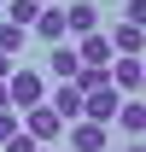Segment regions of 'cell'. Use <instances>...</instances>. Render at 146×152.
I'll use <instances>...</instances> for the list:
<instances>
[{
    "label": "cell",
    "instance_id": "cell-12",
    "mask_svg": "<svg viewBox=\"0 0 146 152\" xmlns=\"http://www.w3.org/2000/svg\"><path fill=\"white\" fill-rule=\"evenodd\" d=\"M35 18H41V6H35V0H6V23H18V29H29Z\"/></svg>",
    "mask_w": 146,
    "mask_h": 152
},
{
    "label": "cell",
    "instance_id": "cell-14",
    "mask_svg": "<svg viewBox=\"0 0 146 152\" xmlns=\"http://www.w3.org/2000/svg\"><path fill=\"white\" fill-rule=\"evenodd\" d=\"M123 23H134V29H146V0H123Z\"/></svg>",
    "mask_w": 146,
    "mask_h": 152
},
{
    "label": "cell",
    "instance_id": "cell-10",
    "mask_svg": "<svg viewBox=\"0 0 146 152\" xmlns=\"http://www.w3.org/2000/svg\"><path fill=\"white\" fill-rule=\"evenodd\" d=\"M117 129L128 140H146V99H123L117 105Z\"/></svg>",
    "mask_w": 146,
    "mask_h": 152
},
{
    "label": "cell",
    "instance_id": "cell-15",
    "mask_svg": "<svg viewBox=\"0 0 146 152\" xmlns=\"http://www.w3.org/2000/svg\"><path fill=\"white\" fill-rule=\"evenodd\" d=\"M18 129H23V117H18V111H0V146H6Z\"/></svg>",
    "mask_w": 146,
    "mask_h": 152
},
{
    "label": "cell",
    "instance_id": "cell-1",
    "mask_svg": "<svg viewBox=\"0 0 146 152\" xmlns=\"http://www.w3.org/2000/svg\"><path fill=\"white\" fill-rule=\"evenodd\" d=\"M6 94H12V111H29V105H47V82H41V70L18 64L6 76Z\"/></svg>",
    "mask_w": 146,
    "mask_h": 152
},
{
    "label": "cell",
    "instance_id": "cell-13",
    "mask_svg": "<svg viewBox=\"0 0 146 152\" xmlns=\"http://www.w3.org/2000/svg\"><path fill=\"white\" fill-rule=\"evenodd\" d=\"M23 35H29V29H18V23H0V53H6V58H18V53H23Z\"/></svg>",
    "mask_w": 146,
    "mask_h": 152
},
{
    "label": "cell",
    "instance_id": "cell-16",
    "mask_svg": "<svg viewBox=\"0 0 146 152\" xmlns=\"http://www.w3.org/2000/svg\"><path fill=\"white\" fill-rule=\"evenodd\" d=\"M6 152H35V140H29V134L18 129V134H12V140H6Z\"/></svg>",
    "mask_w": 146,
    "mask_h": 152
},
{
    "label": "cell",
    "instance_id": "cell-21",
    "mask_svg": "<svg viewBox=\"0 0 146 152\" xmlns=\"http://www.w3.org/2000/svg\"><path fill=\"white\" fill-rule=\"evenodd\" d=\"M35 6H58V0H35Z\"/></svg>",
    "mask_w": 146,
    "mask_h": 152
},
{
    "label": "cell",
    "instance_id": "cell-2",
    "mask_svg": "<svg viewBox=\"0 0 146 152\" xmlns=\"http://www.w3.org/2000/svg\"><path fill=\"white\" fill-rule=\"evenodd\" d=\"M23 117V134L35 140V146H53L58 134H64V117L53 111V105H29V111H18Z\"/></svg>",
    "mask_w": 146,
    "mask_h": 152
},
{
    "label": "cell",
    "instance_id": "cell-18",
    "mask_svg": "<svg viewBox=\"0 0 146 152\" xmlns=\"http://www.w3.org/2000/svg\"><path fill=\"white\" fill-rule=\"evenodd\" d=\"M0 111H12V94H6V82H0Z\"/></svg>",
    "mask_w": 146,
    "mask_h": 152
},
{
    "label": "cell",
    "instance_id": "cell-20",
    "mask_svg": "<svg viewBox=\"0 0 146 152\" xmlns=\"http://www.w3.org/2000/svg\"><path fill=\"white\" fill-rule=\"evenodd\" d=\"M140 94H146V58H140Z\"/></svg>",
    "mask_w": 146,
    "mask_h": 152
},
{
    "label": "cell",
    "instance_id": "cell-7",
    "mask_svg": "<svg viewBox=\"0 0 146 152\" xmlns=\"http://www.w3.org/2000/svg\"><path fill=\"white\" fill-rule=\"evenodd\" d=\"M64 134H70V146H76V152H105V123H88V117H76Z\"/></svg>",
    "mask_w": 146,
    "mask_h": 152
},
{
    "label": "cell",
    "instance_id": "cell-3",
    "mask_svg": "<svg viewBox=\"0 0 146 152\" xmlns=\"http://www.w3.org/2000/svg\"><path fill=\"white\" fill-rule=\"evenodd\" d=\"M29 35L47 41V47H64L70 41V23H64V6H41V18L29 23Z\"/></svg>",
    "mask_w": 146,
    "mask_h": 152
},
{
    "label": "cell",
    "instance_id": "cell-8",
    "mask_svg": "<svg viewBox=\"0 0 146 152\" xmlns=\"http://www.w3.org/2000/svg\"><path fill=\"white\" fill-rule=\"evenodd\" d=\"M76 58H82V64H93V70H111V35H82L76 41Z\"/></svg>",
    "mask_w": 146,
    "mask_h": 152
},
{
    "label": "cell",
    "instance_id": "cell-6",
    "mask_svg": "<svg viewBox=\"0 0 146 152\" xmlns=\"http://www.w3.org/2000/svg\"><path fill=\"white\" fill-rule=\"evenodd\" d=\"M47 105H53V111L64 117V129H70L76 117H82V88H76V82H58L53 94H47Z\"/></svg>",
    "mask_w": 146,
    "mask_h": 152
},
{
    "label": "cell",
    "instance_id": "cell-22",
    "mask_svg": "<svg viewBox=\"0 0 146 152\" xmlns=\"http://www.w3.org/2000/svg\"><path fill=\"white\" fill-rule=\"evenodd\" d=\"M35 152H53V146H35Z\"/></svg>",
    "mask_w": 146,
    "mask_h": 152
},
{
    "label": "cell",
    "instance_id": "cell-11",
    "mask_svg": "<svg viewBox=\"0 0 146 152\" xmlns=\"http://www.w3.org/2000/svg\"><path fill=\"white\" fill-rule=\"evenodd\" d=\"M47 70H53L58 82H70V76L82 70V58H76V47H70V41H64V47H53V53H47Z\"/></svg>",
    "mask_w": 146,
    "mask_h": 152
},
{
    "label": "cell",
    "instance_id": "cell-19",
    "mask_svg": "<svg viewBox=\"0 0 146 152\" xmlns=\"http://www.w3.org/2000/svg\"><path fill=\"white\" fill-rule=\"evenodd\" d=\"M123 152H146V140H128V146H123Z\"/></svg>",
    "mask_w": 146,
    "mask_h": 152
},
{
    "label": "cell",
    "instance_id": "cell-4",
    "mask_svg": "<svg viewBox=\"0 0 146 152\" xmlns=\"http://www.w3.org/2000/svg\"><path fill=\"white\" fill-rule=\"evenodd\" d=\"M117 105H123V94H117V88H99V94L82 99V117H88V123H117Z\"/></svg>",
    "mask_w": 146,
    "mask_h": 152
},
{
    "label": "cell",
    "instance_id": "cell-17",
    "mask_svg": "<svg viewBox=\"0 0 146 152\" xmlns=\"http://www.w3.org/2000/svg\"><path fill=\"white\" fill-rule=\"evenodd\" d=\"M12 70H18V64H12V58H6V53H0V82H6V76H12Z\"/></svg>",
    "mask_w": 146,
    "mask_h": 152
},
{
    "label": "cell",
    "instance_id": "cell-5",
    "mask_svg": "<svg viewBox=\"0 0 146 152\" xmlns=\"http://www.w3.org/2000/svg\"><path fill=\"white\" fill-rule=\"evenodd\" d=\"M111 88L123 99H140V58H111Z\"/></svg>",
    "mask_w": 146,
    "mask_h": 152
},
{
    "label": "cell",
    "instance_id": "cell-9",
    "mask_svg": "<svg viewBox=\"0 0 146 152\" xmlns=\"http://www.w3.org/2000/svg\"><path fill=\"white\" fill-rule=\"evenodd\" d=\"M64 23H70V35H99V6L76 0V6H64Z\"/></svg>",
    "mask_w": 146,
    "mask_h": 152
}]
</instances>
